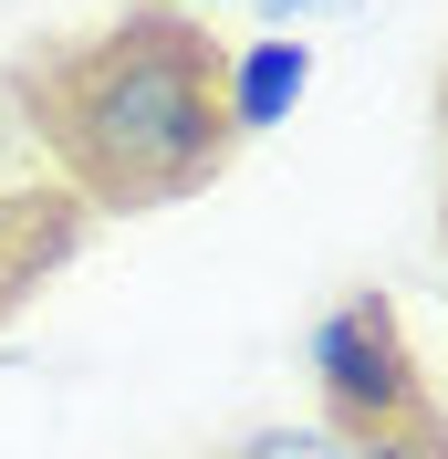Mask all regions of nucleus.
I'll use <instances>...</instances> for the list:
<instances>
[{"label": "nucleus", "mask_w": 448, "mask_h": 459, "mask_svg": "<svg viewBox=\"0 0 448 459\" xmlns=\"http://www.w3.org/2000/svg\"><path fill=\"white\" fill-rule=\"evenodd\" d=\"M303 366H313V397H323V429L334 438H396V449H438L448 438V407L418 376L407 314H396L386 292L323 303L313 334H303Z\"/></svg>", "instance_id": "obj_2"}, {"label": "nucleus", "mask_w": 448, "mask_h": 459, "mask_svg": "<svg viewBox=\"0 0 448 459\" xmlns=\"http://www.w3.org/2000/svg\"><path fill=\"white\" fill-rule=\"evenodd\" d=\"M157 11H220V0H157Z\"/></svg>", "instance_id": "obj_7"}, {"label": "nucleus", "mask_w": 448, "mask_h": 459, "mask_svg": "<svg viewBox=\"0 0 448 459\" xmlns=\"http://www.w3.org/2000/svg\"><path fill=\"white\" fill-rule=\"evenodd\" d=\"M240 459H355V438H334L323 418H271L240 438Z\"/></svg>", "instance_id": "obj_4"}, {"label": "nucleus", "mask_w": 448, "mask_h": 459, "mask_svg": "<svg viewBox=\"0 0 448 459\" xmlns=\"http://www.w3.org/2000/svg\"><path fill=\"white\" fill-rule=\"evenodd\" d=\"M11 126L42 146L63 199L105 209H168L240 157V126L220 105V53L188 11L136 0L105 31H63L11 74Z\"/></svg>", "instance_id": "obj_1"}, {"label": "nucleus", "mask_w": 448, "mask_h": 459, "mask_svg": "<svg viewBox=\"0 0 448 459\" xmlns=\"http://www.w3.org/2000/svg\"><path fill=\"white\" fill-rule=\"evenodd\" d=\"M313 94V42L303 31H261V42H240V53H220V105L240 136H271V126H292V105Z\"/></svg>", "instance_id": "obj_3"}, {"label": "nucleus", "mask_w": 448, "mask_h": 459, "mask_svg": "<svg viewBox=\"0 0 448 459\" xmlns=\"http://www.w3.org/2000/svg\"><path fill=\"white\" fill-rule=\"evenodd\" d=\"M355 459H448V438H438V449H396V438H355Z\"/></svg>", "instance_id": "obj_6"}, {"label": "nucleus", "mask_w": 448, "mask_h": 459, "mask_svg": "<svg viewBox=\"0 0 448 459\" xmlns=\"http://www.w3.org/2000/svg\"><path fill=\"white\" fill-rule=\"evenodd\" d=\"M251 11H261L271 31H303V22H323V11H344V0H251Z\"/></svg>", "instance_id": "obj_5"}]
</instances>
